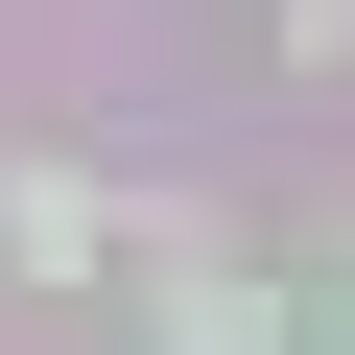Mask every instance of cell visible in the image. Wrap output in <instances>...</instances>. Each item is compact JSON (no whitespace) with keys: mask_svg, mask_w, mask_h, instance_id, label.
Returning <instances> with one entry per match:
<instances>
[{"mask_svg":"<svg viewBox=\"0 0 355 355\" xmlns=\"http://www.w3.org/2000/svg\"><path fill=\"white\" fill-rule=\"evenodd\" d=\"M0 261H24V284H71V261H95V190H48V166H24V190H0Z\"/></svg>","mask_w":355,"mask_h":355,"instance_id":"cell-1","label":"cell"}]
</instances>
